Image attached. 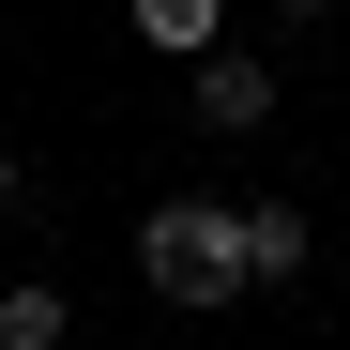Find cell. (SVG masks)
<instances>
[{
    "label": "cell",
    "mask_w": 350,
    "mask_h": 350,
    "mask_svg": "<svg viewBox=\"0 0 350 350\" xmlns=\"http://www.w3.org/2000/svg\"><path fill=\"white\" fill-rule=\"evenodd\" d=\"M137 289H167V305H198V320L244 305L259 289L244 274V198H152L137 213Z\"/></svg>",
    "instance_id": "6da1fadb"
},
{
    "label": "cell",
    "mask_w": 350,
    "mask_h": 350,
    "mask_svg": "<svg viewBox=\"0 0 350 350\" xmlns=\"http://www.w3.org/2000/svg\"><path fill=\"white\" fill-rule=\"evenodd\" d=\"M183 77H198L183 107H198V122H213V137H259V122H274V62H259V46H198V62H183Z\"/></svg>",
    "instance_id": "7a4b0ae2"
},
{
    "label": "cell",
    "mask_w": 350,
    "mask_h": 350,
    "mask_svg": "<svg viewBox=\"0 0 350 350\" xmlns=\"http://www.w3.org/2000/svg\"><path fill=\"white\" fill-rule=\"evenodd\" d=\"M16 198H31V167H16V152H0V228H16Z\"/></svg>",
    "instance_id": "8992f818"
},
{
    "label": "cell",
    "mask_w": 350,
    "mask_h": 350,
    "mask_svg": "<svg viewBox=\"0 0 350 350\" xmlns=\"http://www.w3.org/2000/svg\"><path fill=\"white\" fill-rule=\"evenodd\" d=\"M320 16H335V0H274V31H320Z\"/></svg>",
    "instance_id": "52a82bcc"
},
{
    "label": "cell",
    "mask_w": 350,
    "mask_h": 350,
    "mask_svg": "<svg viewBox=\"0 0 350 350\" xmlns=\"http://www.w3.org/2000/svg\"><path fill=\"white\" fill-rule=\"evenodd\" d=\"M244 274H259V289L305 274V213H289V198H244Z\"/></svg>",
    "instance_id": "277c9868"
},
{
    "label": "cell",
    "mask_w": 350,
    "mask_h": 350,
    "mask_svg": "<svg viewBox=\"0 0 350 350\" xmlns=\"http://www.w3.org/2000/svg\"><path fill=\"white\" fill-rule=\"evenodd\" d=\"M62 335H77V305H62L46 274H16V289H0V350H62Z\"/></svg>",
    "instance_id": "5b68a950"
},
{
    "label": "cell",
    "mask_w": 350,
    "mask_h": 350,
    "mask_svg": "<svg viewBox=\"0 0 350 350\" xmlns=\"http://www.w3.org/2000/svg\"><path fill=\"white\" fill-rule=\"evenodd\" d=\"M152 62H198V46H228V0H122Z\"/></svg>",
    "instance_id": "3957f363"
}]
</instances>
